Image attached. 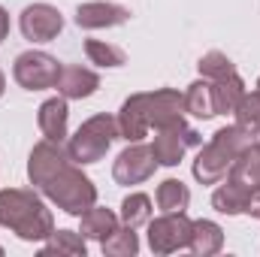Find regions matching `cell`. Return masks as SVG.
Returning <instances> with one entry per match:
<instances>
[{"label":"cell","mask_w":260,"mask_h":257,"mask_svg":"<svg viewBox=\"0 0 260 257\" xmlns=\"http://www.w3.org/2000/svg\"><path fill=\"white\" fill-rule=\"evenodd\" d=\"M227 179L236 182V185H242L245 191H257L260 188V148L257 145L245 148V151L230 164Z\"/></svg>","instance_id":"obj_18"},{"label":"cell","mask_w":260,"mask_h":257,"mask_svg":"<svg viewBox=\"0 0 260 257\" xmlns=\"http://www.w3.org/2000/svg\"><path fill=\"white\" fill-rule=\"evenodd\" d=\"M209 82H212V79H209ZM212 85H215L218 115H227V112H233V109L239 106L242 94H245V82H242V76H239V73H230V76H224V79H215Z\"/></svg>","instance_id":"obj_21"},{"label":"cell","mask_w":260,"mask_h":257,"mask_svg":"<svg viewBox=\"0 0 260 257\" xmlns=\"http://www.w3.org/2000/svg\"><path fill=\"white\" fill-rule=\"evenodd\" d=\"M154 197H157L160 212H188V206H191V191L182 179H164Z\"/></svg>","instance_id":"obj_20"},{"label":"cell","mask_w":260,"mask_h":257,"mask_svg":"<svg viewBox=\"0 0 260 257\" xmlns=\"http://www.w3.org/2000/svg\"><path fill=\"white\" fill-rule=\"evenodd\" d=\"M130 18L127 6L109 3V0H91L76 9V24L85 30H100V27H118Z\"/></svg>","instance_id":"obj_11"},{"label":"cell","mask_w":260,"mask_h":257,"mask_svg":"<svg viewBox=\"0 0 260 257\" xmlns=\"http://www.w3.org/2000/svg\"><path fill=\"white\" fill-rule=\"evenodd\" d=\"M245 215L260 218V188H257V191H251V197H248V206H245Z\"/></svg>","instance_id":"obj_28"},{"label":"cell","mask_w":260,"mask_h":257,"mask_svg":"<svg viewBox=\"0 0 260 257\" xmlns=\"http://www.w3.org/2000/svg\"><path fill=\"white\" fill-rule=\"evenodd\" d=\"M148 221H151V197L148 194H127L121 203V224L136 230Z\"/></svg>","instance_id":"obj_24"},{"label":"cell","mask_w":260,"mask_h":257,"mask_svg":"<svg viewBox=\"0 0 260 257\" xmlns=\"http://www.w3.org/2000/svg\"><path fill=\"white\" fill-rule=\"evenodd\" d=\"M43 254L85 257V254H88V245H85V236H82V233H73V230H55V233L46 239Z\"/></svg>","instance_id":"obj_23"},{"label":"cell","mask_w":260,"mask_h":257,"mask_svg":"<svg viewBox=\"0 0 260 257\" xmlns=\"http://www.w3.org/2000/svg\"><path fill=\"white\" fill-rule=\"evenodd\" d=\"M248 197H251V191H245L242 185L227 179V185L215 188V194H212V209L221 215H242L248 206Z\"/></svg>","instance_id":"obj_19"},{"label":"cell","mask_w":260,"mask_h":257,"mask_svg":"<svg viewBox=\"0 0 260 257\" xmlns=\"http://www.w3.org/2000/svg\"><path fill=\"white\" fill-rule=\"evenodd\" d=\"M79 221H82V227H79V233L85 236V239H97V242H103L115 227H118V215L112 212V209H106V206H91V209H85L82 215H79Z\"/></svg>","instance_id":"obj_17"},{"label":"cell","mask_w":260,"mask_h":257,"mask_svg":"<svg viewBox=\"0 0 260 257\" xmlns=\"http://www.w3.org/2000/svg\"><path fill=\"white\" fill-rule=\"evenodd\" d=\"M115 139H121V133H118V118L100 112V115H91L88 121L79 124V130H76V133L70 136V142H67V151H70V157H73L79 167H88V164L103 160Z\"/></svg>","instance_id":"obj_4"},{"label":"cell","mask_w":260,"mask_h":257,"mask_svg":"<svg viewBox=\"0 0 260 257\" xmlns=\"http://www.w3.org/2000/svg\"><path fill=\"white\" fill-rule=\"evenodd\" d=\"M73 157H70V151H67L64 142H55V139H40L34 148H30V154H27V179H30V185L34 188H43L64 164H70Z\"/></svg>","instance_id":"obj_10"},{"label":"cell","mask_w":260,"mask_h":257,"mask_svg":"<svg viewBox=\"0 0 260 257\" xmlns=\"http://www.w3.org/2000/svg\"><path fill=\"white\" fill-rule=\"evenodd\" d=\"M0 227H9L24 242H46L55 233L52 209L27 188L0 191Z\"/></svg>","instance_id":"obj_2"},{"label":"cell","mask_w":260,"mask_h":257,"mask_svg":"<svg viewBox=\"0 0 260 257\" xmlns=\"http://www.w3.org/2000/svg\"><path fill=\"white\" fill-rule=\"evenodd\" d=\"M6 37H9V12L0 6V43H3Z\"/></svg>","instance_id":"obj_29"},{"label":"cell","mask_w":260,"mask_h":257,"mask_svg":"<svg viewBox=\"0 0 260 257\" xmlns=\"http://www.w3.org/2000/svg\"><path fill=\"white\" fill-rule=\"evenodd\" d=\"M185 121V94L176 88H157L148 94H130L118 112V133L127 142H142L148 130L176 127Z\"/></svg>","instance_id":"obj_1"},{"label":"cell","mask_w":260,"mask_h":257,"mask_svg":"<svg viewBox=\"0 0 260 257\" xmlns=\"http://www.w3.org/2000/svg\"><path fill=\"white\" fill-rule=\"evenodd\" d=\"M188 248H191V254H197V257L218 254V251L224 248V230H221V224H215V221H209V218H197Z\"/></svg>","instance_id":"obj_16"},{"label":"cell","mask_w":260,"mask_h":257,"mask_svg":"<svg viewBox=\"0 0 260 257\" xmlns=\"http://www.w3.org/2000/svg\"><path fill=\"white\" fill-rule=\"evenodd\" d=\"M18 27H21V37L30 43H52L64 30V15L52 3H30L21 9Z\"/></svg>","instance_id":"obj_7"},{"label":"cell","mask_w":260,"mask_h":257,"mask_svg":"<svg viewBox=\"0 0 260 257\" xmlns=\"http://www.w3.org/2000/svg\"><path fill=\"white\" fill-rule=\"evenodd\" d=\"M40 191L46 194L61 212L76 215V218H79L85 209H91V206L97 203V188H94V182L82 173V167H79L76 160L64 164Z\"/></svg>","instance_id":"obj_3"},{"label":"cell","mask_w":260,"mask_h":257,"mask_svg":"<svg viewBox=\"0 0 260 257\" xmlns=\"http://www.w3.org/2000/svg\"><path fill=\"white\" fill-rule=\"evenodd\" d=\"M85 55H88L91 64H97V67H124L127 64V55L118 46L106 43V40H85Z\"/></svg>","instance_id":"obj_25"},{"label":"cell","mask_w":260,"mask_h":257,"mask_svg":"<svg viewBox=\"0 0 260 257\" xmlns=\"http://www.w3.org/2000/svg\"><path fill=\"white\" fill-rule=\"evenodd\" d=\"M37 124L43 130L46 139H55V142H64L67 139V124H70V109H67V97H49L40 103V112H37Z\"/></svg>","instance_id":"obj_14"},{"label":"cell","mask_w":260,"mask_h":257,"mask_svg":"<svg viewBox=\"0 0 260 257\" xmlns=\"http://www.w3.org/2000/svg\"><path fill=\"white\" fill-rule=\"evenodd\" d=\"M191 230H194V221L185 212H164L160 218L148 221V248L154 254L182 251L191 242Z\"/></svg>","instance_id":"obj_5"},{"label":"cell","mask_w":260,"mask_h":257,"mask_svg":"<svg viewBox=\"0 0 260 257\" xmlns=\"http://www.w3.org/2000/svg\"><path fill=\"white\" fill-rule=\"evenodd\" d=\"M154 170H157V160H154L151 145L130 142L127 148L115 157V164H112V179H115L118 185L130 188V185L148 182V179L154 176Z\"/></svg>","instance_id":"obj_8"},{"label":"cell","mask_w":260,"mask_h":257,"mask_svg":"<svg viewBox=\"0 0 260 257\" xmlns=\"http://www.w3.org/2000/svg\"><path fill=\"white\" fill-rule=\"evenodd\" d=\"M185 112L194 115L200 121H209L218 115V100H215V85L209 79H197L194 85H188L185 91Z\"/></svg>","instance_id":"obj_15"},{"label":"cell","mask_w":260,"mask_h":257,"mask_svg":"<svg viewBox=\"0 0 260 257\" xmlns=\"http://www.w3.org/2000/svg\"><path fill=\"white\" fill-rule=\"evenodd\" d=\"M191 145H203V136L182 121V124H176V127L154 130L151 151H154L157 167H179L182 157H185V151H188Z\"/></svg>","instance_id":"obj_9"},{"label":"cell","mask_w":260,"mask_h":257,"mask_svg":"<svg viewBox=\"0 0 260 257\" xmlns=\"http://www.w3.org/2000/svg\"><path fill=\"white\" fill-rule=\"evenodd\" d=\"M55 88L67 100H82V97H91L100 88V76L94 70H88V67L67 64V67H61V76H58Z\"/></svg>","instance_id":"obj_13"},{"label":"cell","mask_w":260,"mask_h":257,"mask_svg":"<svg viewBox=\"0 0 260 257\" xmlns=\"http://www.w3.org/2000/svg\"><path fill=\"white\" fill-rule=\"evenodd\" d=\"M230 164H233V157L215 139H209L206 145H200V154L194 160V179L200 185H218V182L227 179Z\"/></svg>","instance_id":"obj_12"},{"label":"cell","mask_w":260,"mask_h":257,"mask_svg":"<svg viewBox=\"0 0 260 257\" xmlns=\"http://www.w3.org/2000/svg\"><path fill=\"white\" fill-rule=\"evenodd\" d=\"M3 91H6V76H3V70H0V97H3Z\"/></svg>","instance_id":"obj_31"},{"label":"cell","mask_w":260,"mask_h":257,"mask_svg":"<svg viewBox=\"0 0 260 257\" xmlns=\"http://www.w3.org/2000/svg\"><path fill=\"white\" fill-rule=\"evenodd\" d=\"M257 91H260V79H257Z\"/></svg>","instance_id":"obj_32"},{"label":"cell","mask_w":260,"mask_h":257,"mask_svg":"<svg viewBox=\"0 0 260 257\" xmlns=\"http://www.w3.org/2000/svg\"><path fill=\"white\" fill-rule=\"evenodd\" d=\"M233 115H236V124L245 130L257 127L260 124V91H245L242 94V100H239V106L233 109Z\"/></svg>","instance_id":"obj_27"},{"label":"cell","mask_w":260,"mask_h":257,"mask_svg":"<svg viewBox=\"0 0 260 257\" xmlns=\"http://www.w3.org/2000/svg\"><path fill=\"white\" fill-rule=\"evenodd\" d=\"M197 70H200L203 79H212V82H215V79H224V76H230V73H236L233 61H230L224 52H206V55L200 58Z\"/></svg>","instance_id":"obj_26"},{"label":"cell","mask_w":260,"mask_h":257,"mask_svg":"<svg viewBox=\"0 0 260 257\" xmlns=\"http://www.w3.org/2000/svg\"><path fill=\"white\" fill-rule=\"evenodd\" d=\"M100 248H103L106 257H136V251H139V236H136L133 227L121 224V227H115V230L100 242Z\"/></svg>","instance_id":"obj_22"},{"label":"cell","mask_w":260,"mask_h":257,"mask_svg":"<svg viewBox=\"0 0 260 257\" xmlns=\"http://www.w3.org/2000/svg\"><path fill=\"white\" fill-rule=\"evenodd\" d=\"M12 76L15 82L24 88V91H46V88H55L58 76H61V64L58 58H52L49 52H21L12 64Z\"/></svg>","instance_id":"obj_6"},{"label":"cell","mask_w":260,"mask_h":257,"mask_svg":"<svg viewBox=\"0 0 260 257\" xmlns=\"http://www.w3.org/2000/svg\"><path fill=\"white\" fill-rule=\"evenodd\" d=\"M248 133H251V145H257V148H260V124H257V127H251Z\"/></svg>","instance_id":"obj_30"}]
</instances>
